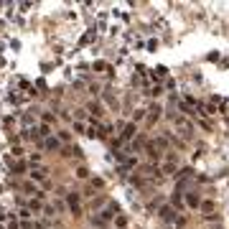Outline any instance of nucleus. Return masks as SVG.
<instances>
[{"label":"nucleus","instance_id":"nucleus-8","mask_svg":"<svg viewBox=\"0 0 229 229\" xmlns=\"http://www.w3.org/2000/svg\"><path fill=\"white\" fill-rule=\"evenodd\" d=\"M201 209H204L206 214H211V211H214V204H211V201H204V204H201Z\"/></svg>","mask_w":229,"mask_h":229},{"label":"nucleus","instance_id":"nucleus-10","mask_svg":"<svg viewBox=\"0 0 229 229\" xmlns=\"http://www.w3.org/2000/svg\"><path fill=\"white\" fill-rule=\"evenodd\" d=\"M165 74H168V69H165V66H158V69H155V74H153V76H165Z\"/></svg>","mask_w":229,"mask_h":229},{"label":"nucleus","instance_id":"nucleus-6","mask_svg":"<svg viewBox=\"0 0 229 229\" xmlns=\"http://www.w3.org/2000/svg\"><path fill=\"white\" fill-rule=\"evenodd\" d=\"M186 201H188V206H201V199H199V196H194V194H188V199H186Z\"/></svg>","mask_w":229,"mask_h":229},{"label":"nucleus","instance_id":"nucleus-2","mask_svg":"<svg viewBox=\"0 0 229 229\" xmlns=\"http://www.w3.org/2000/svg\"><path fill=\"white\" fill-rule=\"evenodd\" d=\"M43 145H46V150H59V148H61V143L56 140V138H48V140H46Z\"/></svg>","mask_w":229,"mask_h":229},{"label":"nucleus","instance_id":"nucleus-12","mask_svg":"<svg viewBox=\"0 0 229 229\" xmlns=\"http://www.w3.org/2000/svg\"><path fill=\"white\" fill-rule=\"evenodd\" d=\"M76 176H79V178H87L89 170H87V168H79V170H76Z\"/></svg>","mask_w":229,"mask_h":229},{"label":"nucleus","instance_id":"nucleus-9","mask_svg":"<svg viewBox=\"0 0 229 229\" xmlns=\"http://www.w3.org/2000/svg\"><path fill=\"white\" fill-rule=\"evenodd\" d=\"M104 69H107L104 61H94V71H104Z\"/></svg>","mask_w":229,"mask_h":229},{"label":"nucleus","instance_id":"nucleus-1","mask_svg":"<svg viewBox=\"0 0 229 229\" xmlns=\"http://www.w3.org/2000/svg\"><path fill=\"white\" fill-rule=\"evenodd\" d=\"M69 209L74 211V216L79 214V194H69Z\"/></svg>","mask_w":229,"mask_h":229},{"label":"nucleus","instance_id":"nucleus-11","mask_svg":"<svg viewBox=\"0 0 229 229\" xmlns=\"http://www.w3.org/2000/svg\"><path fill=\"white\" fill-rule=\"evenodd\" d=\"M150 112H153V117H155V120L160 117V107H158V104H153V107H150Z\"/></svg>","mask_w":229,"mask_h":229},{"label":"nucleus","instance_id":"nucleus-7","mask_svg":"<svg viewBox=\"0 0 229 229\" xmlns=\"http://www.w3.org/2000/svg\"><path fill=\"white\" fill-rule=\"evenodd\" d=\"M31 176H33L36 181H43V176H46V170H41V168H38V170H31Z\"/></svg>","mask_w":229,"mask_h":229},{"label":"nucleus","instance_id":"nucleus-4","mask_svg":"<svg viewBox=\"0 0 229 229\" xmlns=\"http://www.w3.org/2000/svg\"><path fill=\"white\" fill-rule=\"evenodd\" d=\"M135 132H138V130H135V125H127V127H125V132H122V138H125V140H130L132 135H135Z\"/></svg>","mask_w":229,"mask_h":229},{"label":"nucleus","instance_id":"nucleus-13","mask_svg":"<svg viewBox=\"0 0 229 229\" xmlns=\"http://www.w3.org/2000/svg\"><path fill=\"white\" fill-rule=\"evenodd\" d=\"M89 109H92V112H94V114H97V117H99V114H102V107H99V104H92V107H89Z\"/></svg>","mask_w":229,"mask_h":229},{"label":"nucleus","instance_id":"nucleus-5","mask_svg":"<svg viewBox=\"0 0 229 229\" xmlns=\"http://www.w3.org/2000/svg\"><path fill=\"white\" fill-rule=\"evenodd\" d=\"M160 216H163V219H173V209H170V206H163V209H160Z\"/></svg>","mask_w":229,"mask_h":229},{"label":"nucleus","instance_id":"nucleus-3","mask_svg":"<svg viewBox=\"0 0 229 229\" xmlns=\"http://www.w3.org/2000/svg\"><path fill=\"white\" fill-rule=\"evenodd\" d=\"M114 211H117V204H114V206H107L104 211H102V219H112V216H114Z\"/></svg>","mask_w":229,"mask_h":229}]
</instances>
